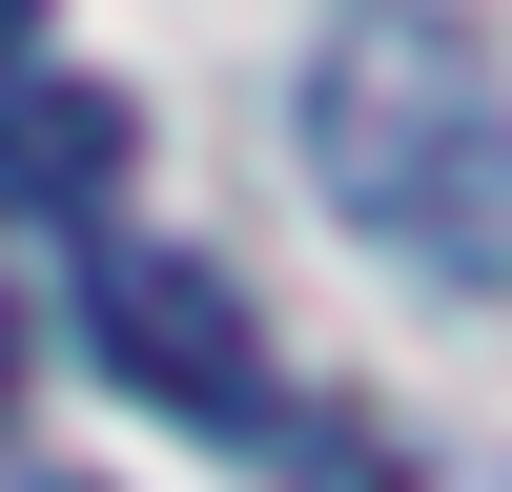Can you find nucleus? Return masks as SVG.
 I'll return each instance as SVG.
<instances>
[{
	"label": "nucleus",
	"instance_id": "obj_1",
	"mask_svg": "<svg viewBox=\"0 0 512 492\" xmlns=\"http://www.w3.org/2000/svg\"><path fill=\"white\" fill-rule=\"evenodd\" d=\"M308 185L410 287H512V62L451 0H349L308 41Z\"/></svg>",
	"mask_w": 512,
	"mask_h": 492
},
{
	"label": "nucleus",
	"instance_id": "obj_2",
	"mask_svg": "<svg viewBox=\"0 0 512 492\" xmlns=\"http://www.w3.org/2000/svg\"><path fill=\"white\" fill-rule=\"evenodd\" d=\"M82 349L144 410H185V431H267V349H246L226 267H185V246H103L82 267Z\"/></svg>",
	"mask_w": 512,
	"mask_h": 492
},
{
	"label": "nucleus",
	"instance_id": "obj_3",
	"mask_svg": "<svg viewBox=\"0 0 512 492\" xmlns=\"http://www.w3.org/2000/svg\"><path fill=\"white\" fill-rule=\"evenodd\" d=\"M123 164H144V103H123V82H41V62L0 82V205H62L82 226Z\"/></svg>",
	"mask_w": 512,
	"mask_h": 492
},
{
	"label": "nucleus",
	"instance_id": "obj_4",
	"mask_svg": "<svg viewBox=\"0 0 512 492\" xmlns=\"http://www.w3.org/2000/svg\"><path fill=\"white\" fill-rule=\"evenodd\" d=\"M21 62H41V0H0V82H21Z\"/></svg>",
	"mask_w": 512,
	"mask_h": 492
},
{
	"label": "nucleus",
	"instance_id": "obj_5",
	"mask_svg": "<svg viewBox=\"0 0 512 492\" xmlns=\"http://www.w3.org/2000/svg\"><path fill=\"white\" fill-rule=\"evenodd\" d=\"M0 410H21V308H0Z\"/></svg>",
	"mask_w": 512,
	"mask_h": 492
}]
</instances>
